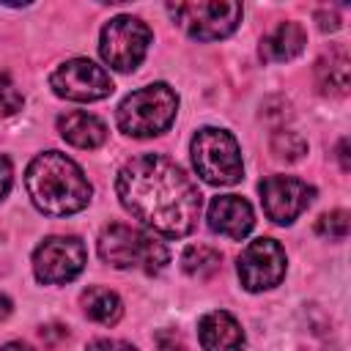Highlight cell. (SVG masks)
I'll list each match as a JSON object with an SVG mask.
<instances>
[{
	"instance_id": "25",
	"label": "cell",
	"mask_w": 351,
	"mask_h": 351,
	"mask_svg": "<svg viewBox=\"0 0 351 351\" xmlns=\"http://www.w3.org/2000/svg\"><path fill=\"white\" fill-rule=\"evenodd\" d=\"M315 19H318V27H321V30H337V27H340L337 11H318Z\"/></svg>"
},
{
	"instance_id": "20",
	"label": "cell",
	"mask_w": 351,
	"mask_h": 351,
	"mask_svg": "<svg viewBox=\"0 0 351 351\" xmlns=\"http://www.w3.org/2000/svg\"><path fill=\"white\" fill-rule=\"evenodd\" d=\"M348 228H351V222H348V211H340V208L324 214V217L315 222L318 236H324V239H329V241H343V239L348 236Z\"/></svg>"
},
{
	"instance_id": "14",
	"label": "cell",
	"mask_w": 351,
	"mask_h": 351,
	"mask_svg": "<svg viewBox=\"0 0 351 351\" xmlns=\"http://www.w3.org/2000/svg\"><path fill=\"white\" fill-rule=\"evenodd\" d=\"M58 132L66 143L77 145V148H99L107 140V126L88 112H66L58 118Z\"/></svg>"
},
{
	"instance_id": "5",
	"label": "cell",
	"mask_w": 351,
	"mask_h": 351,
	"mask_svg": "<svg viewBox=\"0 0 351 351\" xmlns=\"http://www.w3.org/2000/svg\"><path fill=\"white\" fill-rule=\"evenodd\" d=\"M192 165H195L197 176L214 186L239 184L241 173H244L236 137L230 132L214 129V126H203L192 137Z\"/></svg>"
},
{
	"instance_id": "11",
	"label": "cell",
	"mask_w": 351,
	"mask_h": 351,
	"mask_svg": "<svg viewBox=\"0 0 351 351\" xmlns=\"http://www.w3.org/2000/svg\"><path fill=\"white\" fill-rule=\"evenodd\" d=\"M285 277V250L274 239H255L239 255V280L247 291H266Z\"/></svg>"
},
{
	"instance_id": "8",
	"label": "cell",
	"mask_w": 351,
	"mask_h": 351,
	"mask_svg": "<svg viewBox=\"0 0 351 351\" xmlns=\"http://www.w3.org/2000/svg\"><path fill=\"white\" fill-rule=\"evenodd\" d=\"M52 90L69 101H99L112 93L110 74L88 58H74L58 66L49 77Z\"/></svg>"
},
{
	"instance_id": "21",
	"label": "cell",
	"mask_w": 351,
	"mask_h": 351,
	"mask_svg": "<svg viewBox=\"0 0 351 351\" xmlns=\"http://www.w3.org/2000/svg\"><path fill=\"white\" fill-rule=\"evenodd\" d=\"M22 93L19 88L5 77L0 74V115H14L16 110H22Z\"/></svg>"
},
{
	"instance_id": "24",
	"label": "cell",
	"mask_w": 351,
	"mask_h": 351,
	"mask_svg": "<svg viewBox=\"0 0 351 351\" xmlns=\"http://www.w3.org/2000/svg\"><path fill=\"white\" fill-rule=\"evenodd\" d=\"M11 181H14V173H11V162L0 154V200L8 195L11 189Z\"/></svg>"
},
{
	"instance_id": "4",
	"label": "cell",
	"mask_w": 351,
	"mask_h": 351,
	"mask_svg": "<svg viewBox=\"0 0 351 351\" xmlns=\"http://www.w3.org/2000/svg\"><path fill=\"white\" fill-rule=\"evenodd\" d=\"M178 110V96L165 82L145 85L129 93L118 107V126L129 137H154L162 134Z\"/></svg>"
},
{
	"instance_id": "12",
	"label": "cell",
	"mask_w": 351,
	"mask_h": 351,
	"mask_svg": "<svg viewBox=\"0 0 351 351\" xmlns=\"http://www.w3.org/2000/svg\"><path fill=\"white\" fill-rule=\"evenodd\" d=\"M255 225L252 206L239 195H219L208 206V228L219 236L241 241Z\"/></svg>"
},
{
	"instance_id": "15",
	"label": "cell",
	"mask_w": 351,
	"mask_h": 351,
	"mask_svg": "<svg viewBox=\"0 0 351 351\" xmlns=\"http://www.w3.org/2000/svg\"><path fill=\"white\" fill-rule=\"evenodd\" d=\"M307 44V36L299 22H280L263 41H261V58L269 63H285L296 58Z\"/></svg>"
},
{
	"instance_id": "9",
	"label": "cell",
	"mask_w": 351,
	"mask_h": 351,
	"mask_svg": "<svg viewBox=\"0 0 351 351\" xmlns=\"http://www.w3.org/2000/svg\"><path fill=\"white\" fill-rule=\"evenodd\" d=\"M85 269V247L77 236H49L33 252V271L47 285L74 280Z\"/></svg>"
},
{
	"instance_id": "27",
	"label": "cell",
	"mask_w": 351,
	"mask_h": 351,
	"mask_svg": "<svg viewBox=\"0 0 351 351\" xmlns=\"http://www.w3.org/2000/svg\"><path fill=\"white\" fill-rule=\"evenodd\" d=\"M8 315H11V299L0 293V321H5Z\"/></svg>"
},
{
	"instance_id": "26",
	"label": "cell",
	"mask_w": 351,
	"mask_h": 351,
	"mask_svg": "<svg viewBox=\"0 0 351 351\" xmlns=\"http://www.w3.org/2000/svg\"><path fill=\"white\" fill-rule=\"evenodd\" d=\"M337 156H340V167L348 173V170H351V162H348V140H340V145H337Z\"/></svg>"
},
{
	"instance_id": "23",
	"label": "cell",
	"mask_w": 351,
	"mask_h": 351,
	"mask_svg": "<svg viewBox=\"0 0 351 351\" xmlns=\"http://www.w3.org/2000/svg\"><path fill=\"white\" fill-rule=\"evenodd\" d=\"M156 346H159V351H181V337L176 332L165 329L156 335Z\"/></svg>"
},
{
	"instance_id": "13",
	"label": "cell",
	"mask_w": 351,
	"mask_h": 351,
	"mask_svg": "<svg viewBox=\"0 0 351 351\" xmlns=\"http://www.w3.org/2000/svg\"><path fill=\"white\" fill-rule=\"evenodd\" d=\"M197 337L203 351H241L244 332L239 321L225 310H211L197 324Z\"/></svg>"
},
{
	"instance_id": "3",
	"label": "cell",
	"mask_w": 351,
	"mask_h": 351,
	"mask_svg": "<svg viewBox=\"0 0 351 351\" xmlns=\"http://www.w3.org/2000/svg\"><path fill=\"white\" fill-rule=\"evenodd\" d=\"M99 255L112 269H137L145 274H156L170 261L167 247L129 225H110L99 236Z\"/></svg>"
},
{
	"instance_id": "28",
	"label": "cell",
	"mask_w": 351,
	"mask_h": 351,
	"mask_svg": "<svg viewBox=\"0 0 351 351\" xmlns=\"http://www.w3.org/2000/svg\"><path fill=\"white\" fill-rule=\"evenodd\" d=\"M0 351H33L30 346H25V343H5Z\"/></svg>"
},
{
	"instance_id": "10",
	"label": "cell",
	"mask_w": 351,
	"mask_h": 351,
	"mask_svg": "<svg viewBox=\"0 0 351 351\" xmlns=\"http://www.w3.org/2000/svg\"><path fill=\"white\" fill-rule=\"evenodd\" d=\"M261 203L271 222L291 225L315 197V189L293 176H269L261 181Z\"/></svg>"
},
{
	"instance_id": "1",
	"label": "cell",
	"mask_w": 351,
	"mask_h": 351,
	"mask_svg": "<svg viewBox=\"0 0 351 351\" xmlns=\"http://www.w3.org/2000/svg\"><path fill=\"white\" fill-rule=\"evenodd\" d=\"M121 206L162 236H186L203 206L197 184L167 156L143 154L126 162L115 181Z\"/></svg>"
},
{
	"instance_id": "16",
	"label": "cell",
	"mask_w": 351,
	"mask_h": 351,
	"mask_svg": "<svg viewBox=\"0 0 351 351\" xmlns=\"http://www.w3.org/2000/svg\"><path fill=\"white\" fill-rule=\"evenodd\" d=\"M315 80H318V88L324 93L346 96L348 85H351V58H348V52L343 47H335V49H329V55L318 58Z\"/></svg>"
},
{
	"instance_id": "17",
	"label": "cell",
	"mask_w": 351,
	"mask_h": 351,
	"mask_svg": "<svg viewBox=\"0 0 351 351\" xmlns=\"http://www.w3.org/2000/svg\"><path fill=\"white\" fill-rule=\"evenodd\" d=\"M80 302H82L85 315H88L90 321H96V324H104V326L118 324L121 315H123V304H121V299H118L112 291L99 288V285L82 291V299H80Z\"/></svg>"
},
{
	"instance_id": "2",
	"label": "cell",
	"mask_w": 351,
	"mask_h": 351,
	"mask_svg": "<svg viewBox=\"0 0 351 351\" xmlns=\"http://www.w3.org/2000/svg\"><path fill=\"white\" fill-rule=\"evenodd\" d=\"M25 186L33 206L52 217L77 214L90 200V184L85 173L60 151L38 154L25 173Z\"/></svg>"
},
{
	"instance_id": "7",
	"label": "cell",
	"mask_w": 351,
	"mask_h": 351,
	"mask_svg": "<svg viewBox=\"0 0 351 351\" xmlns=\"http://www.w3.org/2000/svg\"><path fill=\"white\" fill-rule=\"evenodd\" d=\"M151 44V27L137 16H115L101 30L99 52L115 71H134Z\"/></svg>"
},
{
	"instance_id": "6",
	"label": "cell",
	"mask_w": 351,
	"mask_h": 351,
	"mask_svg": "<svg viewBox=\"0 0 351 351\" xmlns=\"http://www.w3.org/2000/svg\"><path fill=\"white\" fill-rule=\"evenodd\" d=\"M170 16L197 41H217L230 36L241 22V5L230 0L211 3H173L167 5Z\"/></svg>"
},
{
	"instance_id": "19",
	"label": "cell",
	"mask_w": 351,
	"mask_h": 351,
	"mask_svg": "<svg viewBox=\"0 0 351 351\" xmlns=\"http://www.w3.org/2000/svg\"><path fill=\"white\" fill-rule=\"evenodd\" d=\"M271 154L282 162H296L307 154V143L302 134H296L291 129H280L271 134Z\"/></svg>"
},
{
	"instance_id": "22",
	"label": "cell",
	"mask_w": 351,
	"mask_h": 351,
	"mask_svg": "<svg viewBox=\"0 0 351 351\" xmlns=\"http://www.w3.org/2000/svg\"><path fill=\"white\" fill-rule=\"evenodd\" d=\"M88 351H137L132 343H123V340H110V337H101V340H93L88 346Z\"/></svg>"
},
{
	"instance_id": "18",
	"label": "cell",
	"mask_w": 351,
	"mask_h": 351,
	"mask_svg": "<svg viewBox=\"0 0 351 351\" xmlns=\"http://www.w3.org/2000/svg\"><path fill=\"white\" fill-rule=\"evenodd\" d=\"M181 266H184V271L192 274V277H211V274L219 271V266H222V255H219L217 250H211V247L192 244V247L184 250V255H181Z\"/></svg>"
}]
</instances>
